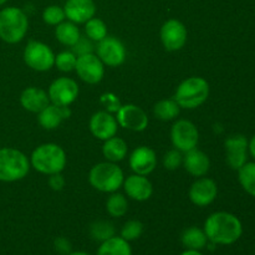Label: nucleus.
<instances>
[{
    "label": "nucleus",
    "instance_id": "nucleus-31",
    "mask_svg": "<svg viewBox=\"0 0 255 255\" xmlns=\"http://www.w3.org/2000/svg\"><path fill=\"white\" fill-rule=\"evenodd\" d=\"M85 32L89 39L99 42L107 36V25L105 24L104 20L94 16L85 22Z\"/></svg>",
    "mask_w": 255,
    "mask_h": 255
},
{
    "label": "nucleus",
    "instance_id": "nucleus-4",
    "mask_svg": "<svg viewBox=\"0 0 255 255\" xmlns=\"http://www.w3.org/2000/svg\"><path fill=\"white\" fill-rule=\"evenodd\" d=\"M29 30V19L24 10L7 6L0 10V39L6 44H17Z\"/></svg>",
    "mask_w": 255,
    "mask_h": 255
},
{
    "label": "nucleus",
    "instance_id": "nucleus-26",
    "mask_svg": "<svg viewBox=\"0 0 255 255\" xmlns=\"http://www.w3.org/2000/svg\"><path fill=\"white\" fill-rule=\"evenodd\" d=\"M181 241L184 248L191 249V251H201V249L206 248L208 244V238H207L204 231L197 228V227H191V228L186 229L182 233Z\"/></svg>",
    "mask_w": 255,
    "mask_h": 255
},
{
    "label": "nucleus",
    "instance_id": "nucleus-30",
    "mask_svg": "<svg viewBox=\"0 0 255 255\" xmlns=\"http://www.w3.org/2000/svg\"><path fill=\"white\" fill-rule=\"evenodd\" d=\"M116 233V229L115 226L109 221H96L90 226V237H91L94 241L102 242L107 241V239L115 237Z\"/></svg>",
    "mask_w": 255,
    "mask_h": 255
},
{
    "label": "nucleus",
    "instance_id": "nucleus-9",
    "mask_svg": "<svg viewBox=\"0 0 255 255\" xmlns=\"http://www.w3.org/2000/svg\"><path fill=\"white\" fill-rule=\"evenodd\" d=\"M79 85L70 77H59L54 80L49 86V99L51 104L59 106H70L79 97Z\"/></svg>",
    "mask_w": 255,
    "mask_h": 255
},
{
    "label": "nucleus",
    "instance_id": "nucleus-6",
    "mask_svg": "<svg viewBox=\"0 0 255 255\" xmlns=\"http://www.w3.org/2000/svg\"><path fill=\"white\" fill-rule=\"evenodd\" d=\"M124 171L114 162H101L90 169V184L102 193L117 192L124 184Z\"/></svg>",
    "mask_w": 255,
    "mask_h": 255
},
{
    "label": "nucleus",
    "instance_id": "nucleus-5",
    "mask_svg": "<svg viewBox=\"0 0 255 255\" xmlns=\"http://www.w3.org/2000/svg\"><path fill=\"white\" fill-rule=\"evenodd\" d=\"M30 171V159L21 151L11 147L0 148V182L21 181Z\"/></svg>",
    "mask_w": 255,
    "mask_h": 255
},
{
    "label": "nucleus",
    "instance_id": "nucleus-35",
    "mask_svg": "<svg viewBox=\"0 0 255 255\" xmlns=\"http://www.w3.org/2000/svg\"><path fill=\"white\" fill-rule=\"evenodd\" d=\"M183 164V154L178 149H171L163 156V166L168 171H174Z\"/></svg>",
    "mask_w": 255,
    "mask_h": 255
},
{
    "label": "nucleus",
    "instance_id": "nucleus-3",
    "mask_svg": "<svg viewBox=\"0 0 255 255\" xmlns=\"http://www.w3.org/2000/svg\"><path fill=\"white\" fill-rule=\"evenodd\" d=\"M209 91L211 87L206 79L201 76H191L178 85L173 100L181 109L194 110L208 100Z\"/></svg>",
    "mask_w": 255,
    "mask_h": 255
},
{
    "label": "nucleus",
    "instance_id": "nucleus-42",
    "mask_svg": "<svg viewBox=\"0 0 255 255\" xmlns=\"http://www.w3.org/2000/svg\"><path fill=\"white\" fill-rule=\"evenodd\" d=\"M67 255H90V254L85 253V252H71V253Z\"/></svg>",
    "mask_w": 255,
    "mask_h": 255
},
{
    "label": "nucleus",
    "instance_id": "nucleus-24",
    "mask_svg": "<svg viewBox=\"0 0 255 255\" xmlns=\"http://www.w3.org/2000/svg\"><path fill=\"white\" fill-rule=\"evenodd\" d=\"M55 36H56L57 41L60 44L72 47L76 44L77 40L80 39L81 32H80V29L77 27V24L67 20V21H62L61 24L56 25Z\"/></svg>",
    "mask_w": 255,
    "mask_h": 255
},
{
    "label": "nucleus",
    "instance_id": "nucleus-16",
    "mask_svg": "<svg viewBox=\"0 0 255 255\" xmlns=\"http://www.w3.org/2000/svg\"><path fill=\"white\" fill-rule=\"evenodd\" d=\"M90 132L92 136L101 141L111 138L116 136L119 124H117L116 117L107 111H99L95 112L91 116L89 122Z\"/></svg>",
    "mask_w": 255,
    "mask_h": 255
},
{
    "label": "nucleus",
    "instance_id": "nucleus-10",
    "mask_svg": "<svg viewBox=\"0 0 255 255\" xmlns=\"http://www.w3.org/2000/svg\"><path fill=\"white\" fill-rule=\"evenodd\" d=\"M162 45L167 51H178L183 49L188 39L186 25L177 19H169L162 25L161 32Z\"/></svg>",
    "mask_w": 255,
    "mask_h": 255
},
{
    "label": "nucleus",
    "instance_id": "nucleus-27",
    "mask_svg": "<svg viewBox=\"0 0 255 255\" xmlns=\"http://www.w3.org/2000/svg\"><path fill=\"white\" fill-rule=\"evenodd\" d=\"M179 112L181 107L173 99L161 100L153 106V115L161 121H172L178 116Z\"/></svg>",
    "mask_w": 255,
    "mask_h": 255
},
{
    "label": "nucleus",
    "instance_id": "nucleus-36",
    "mask_svg": "<svg viewBox=\"0 0 255 255\" xmlns=\"http://www.w3.org/2000/svg\"><path fill=\"white\" fill-rule=\"evenodd\" d=\"M100 104L104 107L105 111L110 112V114H116L120 110V107L122 106L119 97L115 94H112V92H105V94H102L101 97H100Z\"/></svg>",
    "mask_w": 255,
    "mask_h": 255
},
{
    "label": "nucleus",
    "instance_id": "nucleus-2",
    "mask_svg": "<svg viewBox=\"0 0 255 255\" xmlns=\"http://www.w3.org/2000/svg\"><path fill=\"white\" fill-rule=\"evenodd\" d=\"M67 157L64 148L56 143H42L32 151L30 166L46 176L61 173L66 167Z\"/></svg>",
    "mask_w": 255,
    "mask_h": 255
},
{
    "label": "nucleus",
    "instance_id": "nucleus-8",
    "mask_svg": "<svg viewBox=\"0 0 255 255\" xmlns=\"http://www.w3.org/2000/svg\"><path fill=\"white\" fill-rule=\"evenodd\" d=\"M171 141L174 148L186 153L198 146V128L188 120H178L171 128Z\"/></svg>",
    "mask_w": 255,
    "mask_h": 255
},
{
    "label": "nucleus",
    "instance_id": "nucleus-25",
    "mask_svg": "<svg viewBox=\"0 0 255 255\" xmlns=\"http://www.w3.org/2000/svg\"><path fill=\"white\" fill-rule=\"evenodd\" d=\"M97 255H132L131 246L122 237H112L102 242Z\"/></svg>",
    "mask_w": 255,
    "mask_h": 255
},
{
    "label": "nucleus",
    "instance_id": "nucleus-34",
    "mask_svg": "<svg viewBox=\"0 0 255 255\" xmlns=\"http://www.w3.org/2000/svg\"><path fill=\"white\" fill-rule=\"evenodd\" d=\"M142 233H143V224L136 219L126 222L121 229V237L127 242L136 241L142 236Z\"/></svg>",
    "mask_w": 255,
    "mask_h": 255
},
{
    "label": "nucleus",
    "instance_id": "nucleus-17",
    "mask_svg": "<svg viewBox=\"0 0 255 255\" xmlns=\"http://www.w3.org/2000/svg\"><path fill=\"white\" fill-rule=\"evenodd\" d=\"M128 163L136 174L148 176L157 167V154L151 147L139 146L132 151Z\"/></svg>",
    "mask_w": 255,
    "mask_h": 255
},
{
    "label": "nucleus",
    "instance_id": "nucleus-32",
    "mask_svg": "<svg viewBox=\"0 0 255 255\" xmlns=\"http://www.w3.org/2000/svg\"><path fill=\"white\" fill-rule=\"evenodd\" d=\"M65 19H66V16H65L64 7L59 6V5H50V6L45 7L44 11H42V20L47 25L56 26V25L65 21Z\"/></svg>",
    "mask_w": 255,
    "mask_h": 255
},
{
    "label": "nucleus",
    "instance_id": "nucleus-37",
    "mask_svg": "<svg viewBox=\"0 0 255 255\" xmlns=\"http://www.w3.org/2000/svg\"><path fill=\"white\" fill-rule=\"evenodd\" d=\"M94 51H95L94 41H92L91 39H89L87 36H80V39L77 40L76 44L72 46V52H74L76 56L94 54Z\"/></svg>",
    "mask_w": 255,
    "mask_h": 255
},
{
    "label": "nucleus",
    "instance_id": "nucleus-40",
    "mask_svg": "<svg viewBox=\"0 0 255 255\" xmlns=\"http://www.w3.org/2000/svg\"><path fill=\"white\" fill-rule=\"evenodd\" d=\"M248 148H249V153H251V156L255 159V134L253 137H252L251 141H249Z\"/></svg>",
    "mask_w": 255,
    "mask_h": 255
},
{
    "label": "nucleus",
    "instance_id": "nucleus-22",
    "mask_svg": "<svg viewBox=\"0 0 255 255\" xmlns=\"http://www.w3.org/2000/svg\"><path fill=\"white\" fill-rule=\"evenodd\" d=\"M20 104H21L22 109L26 111L39 114L50 104V99L45 90L30 86L26 87L20 95Z\"/></svg>",
    "mask_w": 255,
    "mask_h": 255
},
{
    "label": "nucleus",
    "instance_id": "nucleus-23",
    "mask_svg": "<svg viewBox=\"0 0 255 255\" xmlns=\"http://www.w3.org/2000/svg\"><path fill=\"white\" fill-rule=\"evenodd\" d=\"M127 152H128V146H127L126 141L120 137H111V138L104 141V146H102V154L105 158L109 162H121L126 158Z\"/></svg>",
    "mask_w": 255,
    "mask_h": 255
},
{
    "label": "nucleus",
    "instance_id": "nucleus-15",
    "mask_svg": "<svg viewBox=\"0 0 255 255\" xmlns=\"http://www.w3.org/2000/svg\"><path fill=\"white\" fill-rule=\"evenodd\" d=\"M218 196V186L208 177H199L191 186L188 197L197 207H207L213 203Z\"/></svg>",
    "mask_w": 255,
    "mask_h": 255
},
{
    "label": "nucleus",
    "instance_id": "nucleus-14",
    "mask_svg": "<svg viewBox=\"0 0 255 255\" xmlns=\"http://www.w3.org/2000/svg\"><path fill=\"white\" fill-rule=\"evenodd\" d=\"M249 141L243 134H233L224 142L226 161L232 169L238 171L248 162Z\"/></svg>",
    "mask_w": 255,
    "mask_h": 255
},
{
    "label": "nucleus",
    "instance_id": "nucleus-13",
    "mask_svg": "<svg viewBox=\"0 0 255 255\" xmlns=\"http://www.w3.org/2000/svg\"><path fill=\"white\" fill-rule=\"evenodd\" d=\"M119 126L133 132H142L148 126V116L139 106L133 104L122 105L116 112Z\"/></svg>",
    "mask_w": 255,
    "mask_h": 255
},
{
    "label": "nucleus",
    "instance_id": "nucleus-38",
    "mask_svg": "<svg viewBox=\"0 0 255 255\" xmlns=\"http://www.w3.org/2000/svg\"><path fill=\"white\" fill-rule=\"evenodd\" d=\"M54 247L55 251L61 255H67L72 252V246L70 243V241L65 237H59L54 241Z\"/></svg>",
    "mask_w": 255,
    "mask_h": 255
},
{
    "label": "nucleus",
    "instance_id": "nucleus-7",
    "mask_svg": "<svg viewBox=\"0 0 255 255\" xmlns=\"http://www.w3.org/2000/svg\"><path fill=\"white\" fill-rule=\"evenodd\" d=\"M22 57L27 67L37 72L49 71L55 65V54L51 47L36 40L27 42Z\"/></svg>",
    "mask_w": 255,
    "mask_h": 255
},
{
    "label": "nucleus",
    "instance_id": "nucleus-21",
    "mask_svg": "<svg viewBox=\"0 0 255 255\" xmlns=\"http://www.w3.org/2000/svg\"><path fill=\"white\" fill-rule=\"evenodd\" d=\"M182 166L186 168L191 176L204 177L211 169V159L206 152L201 151L198 148H193L191 151L186 152L183 156V164Z\"/></svg>",
    "mask_w": 255,
    "mask_h": 255
},
{
    "label": "nucleus",
    "instance_id": "nucleus-41",
    "mask_svg": "<svg viewBox=\"0 0 255 255\" xmlns=\"http://www.w3.org/2000/svg\"><path fill=\"white\" fill-rule=\"evenodd\" d=\"M181 255H203L199 251H191V249H187L186 252H183Z\"/></svg>",
    "mask_w": 255,
    "mask_h": 255
},
{
    "label": "nucleus",
    "instance_id": "nucleus-33",
    "mask_svg": "<svg viewBox=\"0 0 255 255\" xmlns=\"http://www.w3.org/2000/svg\"><path fill=\"white\" fill-rule=\"evenodd\" d=\"M77 56L72 51H61L55 55V66L62 72H70L75 70Z\"/></svg>",
    "mask_w": 255,
    "mask_h": 255
},
{
    "label": "nucleus",
    "instance_id": "nucleus-43",
    "mask_svg": "<svg viewBox=\"0 0 255 255\" xmlns=\"http://www.w3.org/2000/svg\"><path fill=\"white\" fill-rule=\"evenodd\" d=\"M6 1L7 0H0V6H2V5H4Z\"/></svg>",
    "mask_w": 255,
    "mask_h": 255
},
{
    "label": "nucleus",
    "instance_id": "nucleus-20",
    "mask_svg": "<svg viewBox=\"0 0 255 255\" xmlns=\"http://www.w3.org/2000/svg\"><path fill=\"white\" fill-rule=\"evenodd\" d=\"M71 116L69 106H59L50 102L41 112L37 114V121L45 129H55L62 124V121Z\"/></svg>",
    "mask_w": 255,
    "mask_h": 255
},
{
    "label": "nucleus",
    "instance_id": "nucleus-19",
    "mask_svg": "<svg viewBox=\"0 0 255 255\" xmlns=\"http://www.w3.org/2000/svg\"><path fill=\"white\" fill-rule=\"evenodd\" d=\"M125 192L127 197L137 202L148 201L153 194V186L147 178V176H141V174H131L124 181Z\"/></svg>",
    "mask_w": 255,
    "mask_h": 255
},
{
    "label": "nucleus",
    "instance_id": "nucleus-39",
    "mask_svg": "<svg viewBox=\"0 0 255 255\" xmlns=\"http://www.w3.org/2000/svg\"><path fill=\"white\" fill-rule=\"evenodd\" d=\"M65 184H66V181H65L64 176L61 173H55L49 176V186L52 191L60 192L64 189Z\"/></svg>",
    "mask_w": 255,
    "mask_h": 255
},
{
    "label": "nucleus",
    "instance_id": "nucleus-28",
    "mask_svg": "<svg viewBox=\"0 0 255 255\" xmlns=\"http://www.w3.org/2000/svg\"><path fill=\"white\" fill-rule=\"evenodd\" d=\"M238 181L249 196L255 197V161L247 162L238 169Z\"/></svg>",
    "mask_w": 255,
    "mask_h": 255
},
{
    "label": "nucleus",
    "instance_id": "nucleus-12",
    "mask_svg": "<svg viewBox=\"0 0 255 255\" xmlns=\"http://www.w3.org/2000/svg\"><path fill=\"white\" fill-rule=\"evenodd\" d=\"M75 71L84 82L89 85H96L104 79L105 65L97 55H82L77 56Z\"/></svg>",
    "mask_w": 255,
    "mask_h": 255
},
{
    "label": "nucleus",
    "instance_id": "nucleus-18",
    "mask_svg": "<svg viewBox=\"0 0 255 255\" xmlns=\"http://www.w3.org/2000/svg\"><path fill=\"white\" fill-rule=\"evenodd\" d=\"M64 11L69 21L85 24L96 14V4L94 0H66Z\"/></svg>",
    "mask_w": 255,
    "mask_h": 255
},
{
    "label": "nucleus",
    "instance_id": "nucleus-29",
    "mask_svg": "<svg viewBox=\"0 0 255 255\" xmlns=\"http://www.w3.org/2000/svg\"><path fill=\"white\" fill-rule=\"evenodd\" d=\"M106 211L114 218H121L128 211V201L124 194L114 192L106 201Z\"/></svg>",
    "mask_w": 255,
    "mask_h": 255
},
{
    "label": "nucleus",
    "instance_id": "nucleus-11",
    "mask_svg": "<svg viewBox=\"0 0 255 255\" xmlns=\"http://www.w3.org/2000/svg\"><path fill=\"white\" fill-rule=\"evenodd\" d=\"M97 56L100 57L104 65L110 67L121 66L126 61V47L121 40L117 37L107 35L104 40L99 41L96 46Z\"/></svg>",
    "mask_w": 255,
    "mask_h": 255
},
{
    "label": "nucleus",
    "instance_id": "nucleus-1",
    "mask_svg": "<svg viewBox=\"0 0 255 255\" xmlns=\"http://www.w3.org/2000/svg\"><path fill=\"white\" fill-rule=\"evenodd\" d=\"M203 231L214 246H231L241 239L243 224L229 212H216L207 218Z\"/></svg>",
    "mask_w": 255,
    "mask_h": 255
}]
</instances>
